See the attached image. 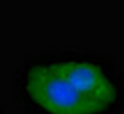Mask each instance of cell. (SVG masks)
Returning a JSON list of instances; mask_svg holds the SVG:
<instances>
[{
  "label": "cell",
  "mask_w": 124,
  "mask_h": 114,
  "mask_svg": "<svg viewBox=\"0 0 124 114\" xmlns=\"http://www.w3.org/2000/svg\"><path fill=\"white\" fill-rule=\"evenodd\" d=\"M15 87L17 99L28 114H115L78 92L46 53L30 55L21 63Z\"/></svg>",
  "instance_id": "6da1fadb"
},
{
  "label": "cell",
  "mask_w": 124,
  "mask_h": 114,
  "mask_svg": "<svg viewBox=\"0 0 124 114\" xmlns=\"http://www.w3.org/2000/svg\"><path fill=\"white\" fill-rule=\"evenodd\" d=\"M48 61L80 94L119 114L124 109V74L119 64L82 50L45 52Z\"/></svg>",
  "instance_id": "7a4b0ae2"
},
{
  "label": "cell",
  "mask_w": 124,
  "mask_h": 114,
  "mask_svg": "<svg viewBox=\"0 0 124 114\" xmlns=\"http://www.w3.org/2000/svg\"><path fill=\"white\" fill-rule=\"evenodd\" d=\"M0 114H4V110H2V109H0Z\"/></svg>",
  "instance_id": "3957f363"
}]
</instances>
